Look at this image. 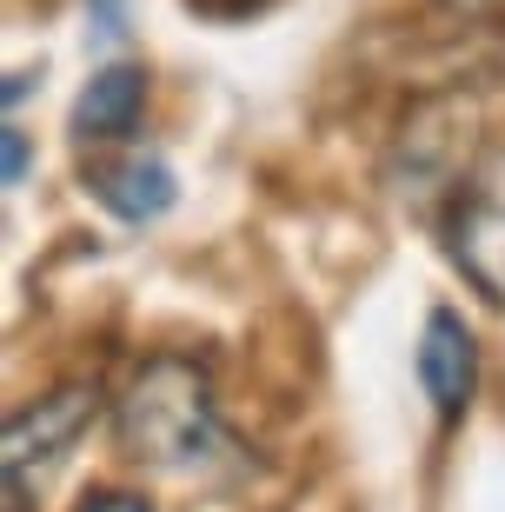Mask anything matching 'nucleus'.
Instances as JSON below:
<instances>
[{"label":"nucleus","mask_w":505,"mask_h":512,"mask_svg":"<svg viewBox=\"0 0 505 512\" xmlns=\"http://www.w3.org/2000/svg\"><path fill=\"white\" fill-rule=\"evenodd\" d=\"M87 14H94V34L100 40H120V34H127V0H87Z\"/></svg>","instance_id":"8"},{"label":"nucleus","mask_w":505,"mask_h":512,"mask_svg":"<svg viewBox=\"0 0 505 512\" xmlns=\"http://www.w3.org/2000/svg\"><path fill=\"white\" fill-rule=\"evenodd\" d=\"M74 512H153L147 493H127V486H100V493H87Z\"/></svg>","instance_id":"7"},{"label":"nucleus","mask_w":505,"mask_h":512,"mask_svg":"<svg viewBox=\"0 0 505 512\" xmlns=\"http://www.w3.org/2000/svg\"><path fill=\"white\" fill-rule=\"evenodd\" d=\"M419 386H426L439 419H459L472 406V393H479V340H472V326L452 306H432L426 313V333H419Z\"/></svg>","instance_id":"4"},{"label":"nucleus","mask_w":505,"mask_h":512,"mask_svg":"<svg viewBox=\"0 0 505 512\" xmlns=\"http://www.w3.org/2000/svg\"><path fill=\"white\" fill-rule=\"evenodd\" d=\"M452 260L486 300L505 306V147L486 153L452 200Z\"/></svg>","instance_id":"3"},{"label":"nucleus","mask_w":505,"mask_h":512,"mask_svg":"<svg viewBox=\"0 0 505 512\" xmlns=\"http://www.w3.org/2000/svg\"><path fill=\"white\" fill-rule=\"evenodd\" d=\"M87 187H94L100 207L133 220V227H147V220H160V213L173 207V167L153 160V153H127V160H113V167H94Z\"/></svg>","instance_id":"5"},{"label":"nucleus","mask_w":505,"mask_h":512,"mask_svg":"<svg viewBox=\"0 0 505 512\" xmlns=\"http://www.w3.org/2000/svg\"><path fill=\"white\" fill-rule=\"evenodd\" d=\"M147 107V74L140 67H100L74 100V133L80 140H127Z\"/></svg>","instance_id":"6"},{"label":"nucleus","mask_w":505,"mask_h":512,"mask_svg":"<svg viewBox=\"0 0 505 512\" xmlns=\"http://www.w3.org/2000/svg\"><path fill=\"white\" fill-rule=\"evenodd\" d=\"M27 180V133L7 127V187H20Z\"/></svg>","instance_id":"9"},{"label":"nucleus","mask_w":505,"mask_h":512,"mask_svg":"<svg viewBox=\"0 0 505 512\" xmlns=\"http://www.w3.org/2000/svg\"><path fill=\"white\" fill-rule=\"evenodd\" d=\"M100 413V393L94 386H54L47 399H34V406H20L14 419H7V439H0V466H7V499H27V473H47V466H60L67 459V446H74L87 426H94Z\"/></svg>","instance_id":"2"},{"label":"nucleus","mask_w":505,"mask_h":512,"mask_svg":"<svg viewBox=\"0 0 505 512\" xmlns=\"http://www.w3.org/2000/svg\"><path fill=\"white\" fill-rule=\"evenodd\" d=\"M446 7H459V14H479V7H492V0H446Z\"/></svg>","instance_id":"10"},{"label":"nucleus","mask_w":505,"mask_h":512,"mask_svg":"<svg viewBox=\"0 0 505 512\" xmlns=\"http://www.w3.org/2000/svg\"><path fill=\"white\" fill-rule=\"evenodd\" d=\"M113 433H120L127 459H140L147 473H167V479H193L226 453L213 386L180 353H160L133 373V386L113 406Z\"/></svg>","instance_id":"1"}]
</instances>
